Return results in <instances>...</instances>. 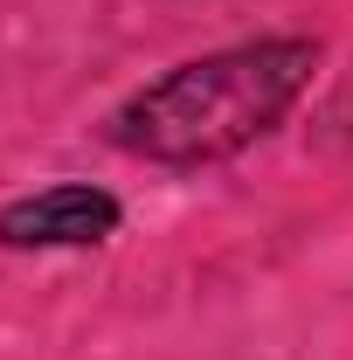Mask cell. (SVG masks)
<instances>
[{
    "label": "cell",
    "instance_id": "6da1fadb",
    "mask_svg": "<svg viewBox=\"0 0 353 360\" xmlns=\"http://www.w3.org/2000/svg\"><path fill=\"white\" fill-rule=\"evenodd\" d=\"M319 77H326L319 35H298V28L243 35V42L180 56L160 77L132 84L97 118V139L132 167L208 174L277 139L291 111L319 90Z\"/></svg>",
    "mask_w": 353,
    "mask_h": 360
},
{
    "label": "cell",
    "instance_id": "7a4b0ae2",
    "mask_svg": "<svg viewBox=\"0 0 353 360\" xmlns=\"http://www.w3.org/2000/svg\"><path fill=\"white\" fill-rule=\"evenodd\" d=\"M125 229V201L97 180H42L0 201V250L7 257H84Z\"/></svg>",
    "mask_w": 353,
    "mask_h": 360
}]
</instances>
